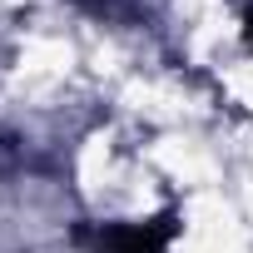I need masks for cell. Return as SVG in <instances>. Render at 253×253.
Returning <instances> with one entry per match:
<instances>
[{"label":"cell","mask_w":253,"mask_h":253,"mask_svg":"<svg viewBox=\"0 0 253 253\" xmlns=\"http://www.w3.org/2000/svg\"><path fill=\"white\" fill-rule=\"evenodd\" d=\"M248 40H253V10H248Z\"/></svg>","instance_id":"cell-2"},{"label":"cell","mask_w":253,"mask_h":253,"mask_svg":"<svg viewBox=\"0 0 253 253\" xmlns=\"http://www.w3.org/2000/svg\"><path fill=\"white\" fill-rule=\"evenodd\" d=\"M169 233H174L169 218H159V223H114V228L99 233L94 253H159L169 243Z\"/></svg>","instance_id":"cell-1"}]
</instances>
